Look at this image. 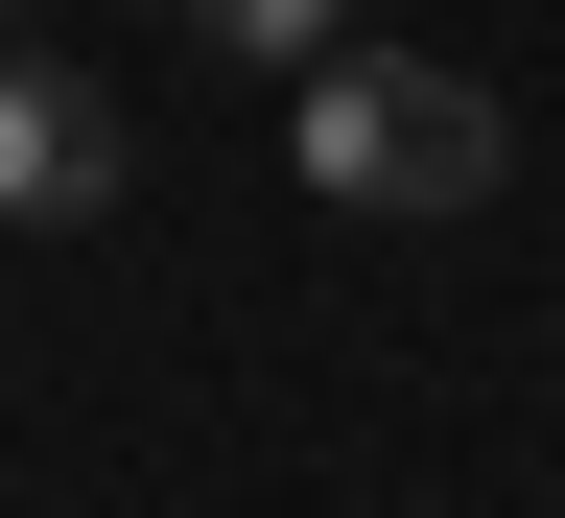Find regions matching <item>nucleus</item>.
I'll list each match as a JSON object with an SVG mask.
<instances>
[{
  "mask_svg": "<svg viewBox=\"0 0 565 518\" xmlns=\"http://www.w3.org/2000/svg\"><path fill=\"white\" fill-rule=\"evenodd\" d=\"M282 166H307L353 236H471V212L519 189V118H494L448 47H307L282 71Z\"/></svg>",
  "mask_w": 565,
  "mask_h": 518,
  "instance_id": "1",
  "label": "nucleus"
},
{
  "mask_svg": "<svg viewBox=\"0 0 565 518\" xmlns=\"http://www.w3.org/2000/svg\"><path fill=\"white\" fill-rule=\"evenodd\" d=\"M118 212V95L71 47H0V236H95Z\"/></svg>",
  "mask_w": 565,
  "mask_h": 518,
  "instance_id": "2",
  "label": "nucleus"
},
{
  "mask_svg": "<svg viewBox=\"0 0 565 518\" xmlns=\"http://www.w3.org/2000/svg\"><path fill=\"white\" fill-rule=\"evenodd\" d=\"M189 24L236 47V71H307V47H353V0H189Z\"/></svg>",
  "mask_w": 565,
  "mask_h": 518,
  "instance_id": "3",
  "label": "nucleus"
},
{
  "mask_svg": "<svg viewBox=\"0 0 565 518\" xmlns=\"http://www.w3.org/2000/svg\"><path fill=\"white\" fill-rule=\"evenodd\" d=\"M0 47H24V0H0Z\"/></svg>",
  "mask_w": 565,
  "mask_h": 518,
  "instance_id": "4",
  "label": "nucleus"
}]
</instances>
